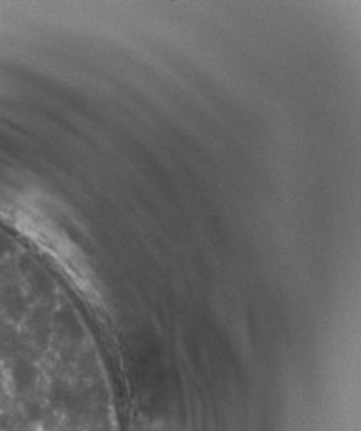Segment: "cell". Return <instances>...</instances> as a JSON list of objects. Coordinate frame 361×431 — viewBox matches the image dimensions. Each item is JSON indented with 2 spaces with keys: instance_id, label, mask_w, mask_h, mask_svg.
I'll return each mask as SVG.
<instances>
[{
  "instance_id": "1",
  "label": "cell",
  "mask_w": 361,
  "mask_h": 431,
  "mask_svg": "<svg viewBox=\"0 0 361 431\" xmlns=\"http://www.w3.org/2000/svg\"><path fill=\"white\" fill-rule=\"evenodd\" d=\"M36 380V368L29 361H17L13 366V382L14 387L19 392H24L26 389L31 387Z\"/></svg>"
},
{
  "instance_id": "2",
  "label": "cell",
  "mask_w": 361,
  "mask_h": 431,
  "mask_svg": "<svg viewBox=\"0 0 361 431\" xmlns=\"http://www.w3.org/2000/svg\"><path fill=\"white\" fill-rule=\"evenodd\" d=\"M26 411H28L29 419H40V416H42V407H40L38 402H28Z\"/></svg>"
},
{
  "instance_id": "3",
  "label": "cell",
  "mask_w": 361,
  "mask_h": 431,
  "mask_svg": "<svg viewBox=\"0 0 361 431\" xmlns=\"http://www.w3.org/2000/svg\"><path fill=\"white\" fill-rule=\"evenodd\" d=\"M6 425H7V418H6V416L0 414V428H3V426H6Z\"/></svg>"
}]
</instances>
